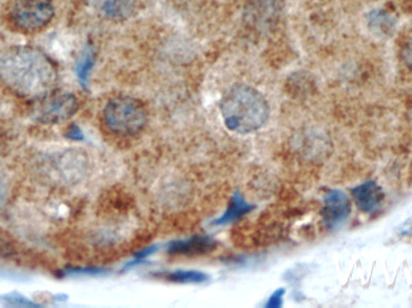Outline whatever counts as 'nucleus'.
<instances>
[{
    "mask_svg": "<svg viewBox=\"0 0 412 308\" xmlns=\"http://www.w3.org/2000/svg\"><path fill=\"white\" fill-rule=\"evenodd\" d=\"M0 77L21 96H46L56 82L54 64L32 47H14L0 57Z\"/></svg>",
    "mask_w": 412,
    "mask_h": 308,
    "instance_id": "obj_1",
    "label": "nucleus"
},
{
    "mask_svg": "<svg viewBox=\"0 0 412 308\" xmlns=\"http://www.w3.org/2000/svg\"><path fill=\"white\" fill-rule=\"evenodd\" d=\"M224 124L238 134H250L267 124L270 115L265 98L252 87L239 86L221 104Z\"/></svg>",
    "mask_w": 412,
    "mask_h": 308,
    "instance_id": "obj_2",
    "label": "nucleus"
},
{
    "mask_svg": "<svg viewBox=\"0 0 412 308\" xmlns=\"http://www.w3.org/2000/svg\"><path fill=\"white\" fill-rule=\"evenodd\" d=\"M102 115L107 129L121 136L139 134L147 122L145 106L131 96L113 98L107 102Z\"/></svg>",
    "mask_w": 412,
    "mask_h": 308,
    "instance_id": "obj_3",
    "label": "nucleus"
},
{
    "mask_svg": "<svg viewBox=\"0 0 412 308\" xmlns=\"http://www.w3.org/2000/svg\"><path fill=\"white\" fill-rule=\"evenodd\" d=\"M54 16L51 0H14L9 9L10 23L23 33H36L49 25Z\"/></svg>",
    "mask_w": 412,
    "mask_h": 308,
    "instance_id": "obj_4",
    "label": "nucleus"
},
{
    "mask_svg": "<svg viewBox=\"0 0 412 308\" xmlns=\"http://www.w3.org/2000/svg\"><path fill=\"white\" fill-rule=\"evenodd\" d=\"M351 213V202L343 190H330L325 199L323 208V221L329 229L338 228L343 224Z\"/></svg>",
    "mask_w": 412,
    "mask_h": 308,
    "instance_id": "obj_5",
    "label": "nucleus"
},
{
    "mask_svg": "<svg viewBox=\"0 0 412 308\" xmlns=\"http://www.w3.org/2000/svg\"><path fill=\"white\" fill-rule=\"evenodd\" d=\"M78 110V100L72 94H59L47 100L40 112V120L45 123H57L68 120Z\"/></svg>",
    "mask_w": 412,
    "mask_h": 308,
    "instance_id": "obj_6",
    "label": "nucleus"
},
{
    "mask_svg": "<svg viewBox=\"0 0 412 308\" xmlns=\"http://www.w3.org/2000/svg\"><path fill=\"white\" fill-rule=\"evenodd\" d=\"M352 197L360 211L373 213L378 211L382 205L384 192L378 183L369 181L354 188Z\"/></svg>",
    "mask_w": 412,
    "mask_h": 308,
    "instance_id": "obj_7",
    "label": "nucleus"
},
{
    "mask_svg": "<svg viewBox=\"0 0 412 308\" xmlns=\"http://www.w3.org/2000/svg\"><path fill=\"white\" fill-rule=\"evenodd\" d=\"M215 247L214 240L209 237H193L189 240L174 241L169 245L168 252L173 254L195 255L203 254Z\"/></svg>",
    "mask_w": 412,
    "mask_h": 308,
    "instance_id": "obj_8",
    "label": "nucleus"
},
{
    "mask_svg": "<svg viewBox=\"0 0 412 308\" xmlns=\"http://www.w3.org/2000/svg\"><path fill=\"white\" fill-rule=\"evenodd\" d=\"M251 208H252V206H250L248 202L243 201V197L237 194L233 197L232 202H230V206H229L228 210L226 211V213H224V217L221 219L216 221V224H226V223H230V221H235V219H238L239 217L248 213Z\"/></svg>",
    "mask_w": 412,
    "mask_h": 308,
    "instance_id": "obj_9",
    "label": "nucleus"
},
{
    "mask_svg": "<svg viewBox=\"0 0 412 308\" xmlns=\"http://www.w3.org/2000/svg\"><path fill=\"white\" fill-rule=\"evenodd\" d=\"M83 1L89 8L98 10L99 12L109 17H115L117 14H120L124 5V0H83Z\"/></svg>",
    "mask_w": 412,
    "mask_h": 308,
    "instance_id": "obj_10",
    "label": "nucleus"
},
{
    "mask_svg": "<svg viewBox=\"0 0 412 308\" xmlns=\"http://www.w3.org/2000/svg\"><path fill=\"white\" fill-rule=\"evenodd\" d=\"M164 278L176 283H202L208 279V276L199 271H174L164 274Z\"/></svg>",
    "mask_w": 412,
    "mask_h": 308,
    "instance_id": "obj_11",
    "label": "nucleus"
},
{
    "mask_svg": "<svg viewBox=\"0 0 412 308\" xmlns=\"http://www.w3.org/2000/svg\"><path fill=\"white\" fill-rule=\"evenodd\" d=\"M93 65H94V52H93L92 48H87L80 56L78 64H76L78 81L81 82L83 86H86V83H87L88 76L92 70Z\"/></svg>",
    "mask_w": 412,
    "mask_h": 308,
    "instance_id": "obj_12",
    "label": "nucleus"
},
{
    "mask_svg": "<svg viewBox=\"0 0 412 308\" xmlns=\"http://www.w3.org/2000/svg\"><path fill=\"white\" fill-rule=\"evenodd\" d=\"M402 59L404 63L412 72V38L407 40L406 43L404 45L402 50Z\"/></svg>",
    "mask_w": 412,
    "mask_h": 308,
    "instance_id": "obj_13",
    "label": "nucleus"
},
{
    "mask_svg": "<svg viewBox=\"0 0 412 308\" xmlns=\"http://www.w3.org/2000/svg\"><path fill=\"white\" fill-rule=\"evenodd\" d=\"M285 290L279 289L275 293L272 294V298H269V302L267 303V307H281L282 298H283Z\"/></svg>",
    "mask_w": 412,
    "mask_h": 308,
    "instance_id": "obj_14",
    "label": "nucleus"
},
{
    "mask_svg": "<svg viewBox=\"0 0 412 308\" xmlns=\"http://www.w3.org/2000/svg\"><path fill=\"white\" fill-rule=\"evenodd\" d=\"M68 138L73 140H83V133H81V130L78 129L76 125H74L69 130Z\"/></svg>",
    "mask_w": 412,
    "mask_h": 308,
    "instance_id": "obj_15",
    "label": "nucleus"
},
{
    "mask_svg": "<svg viewBox=\"0 0 412 308\" xmlns=\"http://www.w3.org/2000/svg\"><path fill=\"white\" fill-rule=\"evenodd\" d=\"M402 235L412 236V219L407 221L405 224H402V229L400 230Z\"/></svg>",
    "mask_w": 412,
    "mask_h": 308,
    "instance_id": "obj_16",
    "label": "nucleus"
}]
</instances>
